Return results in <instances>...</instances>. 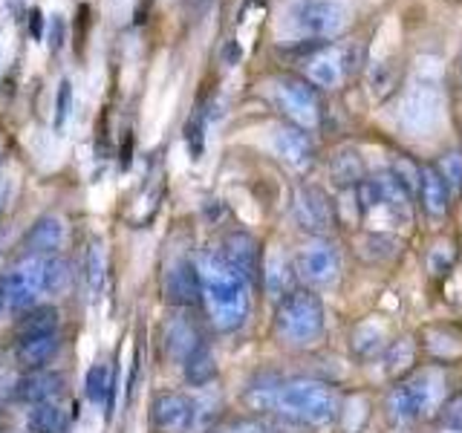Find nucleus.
Masks as SVG:
<instances>
[{"label": "nucleus", "mask_w": 462, "mask_h": 433, "mask_svg": "<svg viewBox=\"0 0 462 433\" xmlns=\"http://www.w3.org/2000/svg\"><path fill=\"white\" fill-rule=\"evenodd\" d=\"M199 283H202V303L211 318V324L220 332H235L245 324L252 307V283L217 252H202L197 260Z\"/></svg>", "instance_id": "1"}, {"label": "nucleus", "mask_w": 462, "mask_h": 433, "mask_svg": "<svg viewBox=\"0 0 462 433\" xmlns=\"http://www.w3.org/2000/svg\"><path fill=\"white\" fill-rule=\"evenodd\" d=\"M269 410L286 419V422L324 428L338 416V399L329 384L315 379L274 382Z\"/></svg>", "instance_id": "2"}, {"label": "nucleus", "mask_w": 462, "mask_h": 433, "mask_svg": "<svg viewBox=\"0 0 462 433\" xmlns=\"http://www.w3.org/2000/svg\"><path fill=\"white\" fill-rule=\"evenodd\" d=\"M327 312L324 303L310 289H292L278 300L274 312V329L283 344L289 346H310L324 336Z\"/></svg>", "instance_id": "3"}, {"label": "nucleus", "mask_w": 462, "mask_h": 433, "mask_svg": "<svg viewBox=\"0 0 462 433\" xmlns=\"http://www.w3.org/2000/svg\"><path fill=\"white\" fill-rule=\"evenodd\" d=\"M445 396V379L439 370H419L411 379H404L399 387L390 390L387 410L390 419L399 425H411L416 419L428 416L433 408H439Z\"/></svg>", "instance_id": "4"}, {"label": "nucleus", "mask_w": 462, "mask_h": 433, "mask_svg": "<svg viewBox=\"0 0 462 433\" xmlns=\"http://www.w3.org/2000/svg\"><path fill=\"white\" fill-rule=\"evenodd\" d=\"M442 110H445L442 87L439 81L430 78H416L399 101V119L416 136H425L430 130H437L442 122Z\"/></svg>", "instance_id": "5"}, {"label": "nucleus", "mask_w": 462, "mask_h": 433, "mask_svg": "<svg viewBox=\"0 0 462 433\" xmlns=\"http://www.w3.org/2000/svg\"><path fill=\"white\" fill-rule=\"evenodd\" d=\"M350 12L341 0H298L286 9V26L300 38H329L346 26Z\"/></svg>", "instance_id": "6"}, {"label": "nucleus", "mask_w": 462, "mask_h": 433, "mask_svg": "<svg viewBox=\"0 0 462 433\" xmlns=\"http://www.w3.org/2000/svg\"><path fill=\"white\" fill-rule=\"evenodd\" d=\"M4 309L21 315L29 307H35V300L41 292H47V257L26 254L18 266H14L4 283Z\"/></svg>", "instance_id": "7"}, {"label": "nucleus", "mask_w": 462, "mask_h": 433, "mask_svg": "<svg viewBox=\"0 0 462 433\" xmlns=\"http://www.w3.org/2000/svg\"><path fill=\"white\" fill-rule=\"evenodd\" d=\"M358 208L367 216L375 211H384L387 216L404 223L411 220V188L399 177H393V173L367 180L358 185Z\"/></svg>", "instance_id": "8"}, {"label": "nucleus", "mask_w": 462, "mask_h": 433, "mask_svg": "<svg viewBox=\"0 0 462 433\" xmlns=\"http://www.w3.org/2000/svg\"><path fill=\"white\" fill-rule=\"evenodd\" d=\"M199 419L197 401L177 390H165L151 401V425L156 433H188Z\"/></svg>", "instance_id": "9"}, {"label": "nucleus", "mask_w": 462, "mask_h": 433, "mask_svg": "<svg viewBox=\"0 0 462 433\" xmlns=\"http://www.w3.org/2000/svg\"><path fill=\"white\" fill-rule=\"evenodd\" d=\"M341 260L336 245L327 240H312L307 245H300L295 254V272L303 283L310 286H329L338 278Z\"/></svg>", "instance_id": "10"}, {"label": "nucleus", "mask_w": 462, "mask_h": 433, "mask_svg": "<svg viewBox=\"0 0 462 433\" xmlns=\"http://www.w3.org/2000/svg\"><path fill=\"white\" fill-rule=\"evenodd\" d=\"M162 292L165 300L173 307H194L202 300V283H199V266L191 257H177L171 260L162 278Z\"/></svg>", "instance_id": "11"}, {"label": "nucleus", "mask_w": 462, "mask_h": 433, "mask_svg": "<svg viewBox=\"0 0 462 433\" xmlns=\"http://www.w3.org/2000/svg\"><path fill=\"white\" fill-rule=\"evenodd\" d=\"M274 101L278 107L300 127H315L321 119V107L318 98L307 84H300L295 78H278L274 81Z\"/></svg>", "instance_id": "12"}, {"label": "nucleus", "mask_w": 462, "mask_h": 433, "mask_svg": "<svg viewBox=\"0 0 462 433\" xmlns=\"http://www.w3.org/2000/svg\"><path fill=\"white\" fill-rule=\"evenodd\" d=\"M292 211H295V220L307 231H312V235H327V231L332 228V223H336L332 202L318 185H300L298 188Z\"/></svg>", "instance_id": "13"}, {"label": "nucleus", "mask_w": 462, "mask_h": 433, "mask_svg": "<svg viewBox=\"0 0 462 433\" xmlns=\"http://www.w3.org/2000/svg\"><path fill=\"white\" fill-rule=\"evenodd\" d=\"M220 254L249 283H254L260 278V272H263V263H260V245L249 231H231V235H226Z\"/></svg>", "instance_id": "14"}, {"label": "nucleus", "mask_w": 462, "mask_h": 433, "mask_svg": "<svg viewBox=\"0 0 462 433\" xmlns=\"http://www.w3.org/2000/svg\"><path fill=\"white\" fill-rule=\"evenodd\" d=\"M64 393V375L52 370H29L23 379L14 382L12 399L21 404H43L55 401Z\"/></svg>", "instance_id": "15"}, {"label": "nucleus", "mask_w": 462, "mask_h": 433, "mask_svg": "<svg viewBox=\"0 0 462 433\" xmlns=\"http://www.w3.org/2000/svg\"><path fill=\"white\" fill-rule=\"evenodd\" d=\"M64 243V223L61 216L55 214H43L32 223V228L26 231L23 237V249L26 254H35V257H52Z\"/></svg>", "instance_id": "16"}, {"label": "nucleus", "mask_w": 462, "mask_h": 433, "mask_svg": "<svg viewBox=\"0 0 462 433\" xmlns=\"http://www.w3.org/2000/svg\"><path fill=\"white\" fill-rule=\"evenodd\" d=\"M272 148H274V153H278L289 168H295V170L310 168V162H312V142H310V136L303 134V130L292 127V124L274 130Z\"/></svg>", "instance_id": "17"}, {"label": "nucleus", "mask_w": 462, "mask_h": 433, "mask_svg": "<svg viewBox=\"0 0 462 433\" xmlns=\"http://www.w3.org/2000/svg\"><path fill=\"white\" fill-rule=\"evenodd\" d=\"M61 350V338L58 332H47V336H35L14 344V361L23 370H43L55 358V353Z\"/></svg>", "instance_id": "18"}, {"label": "nucleus", "mask_w": 462, "mask_h": 433, "mask_svg": "<svg viewBox=\"0 0 462 433\" xmlns=\"http://www.w3.org/2000/svg\"><path fill=\"white\" fill-rule=\"evenodd\" d=\"M84 393L96 408H107V419L113 416V401H116V370L105 361H96V364L87 370L84 379Z\"/></svg>", "instance_id": "19"}, {"label": "nucleus", "mask_w": 462, "mask_h": 433, "mask_svg": "<svg viewBox=\"0 0 462 433\" xmlns=\"http://www.w3.org/2000/svg\"><path fill=\"white\" fill-rule=\"evenodd\" d=\"M47 332H58V309L55 307H29L21 312V318L14 321V344L35 338V336H47Z\"/></svg>", "instance_id": "20"}, {"label": "nucleus", "mask_w": 462, "mask_h": 433, "mask_svg": "<svg viewBox=\"0 0 462 433\" xmlns=\"http://www.w3.org/2000/svg\"><path fill=\"white\" fill-rule=\"evenodd\" d=\"M199 344H202L199 332L188 318H173V321L165 327V346L177 361H185Z\"/></svg>", "instance_id": "21"}, {"label": "nucleus", "mask_w": 462, "mask_h": 433, "mask_svg": "<svg viewBox=\"0 0 462 433\" xmlns=\"http://www.w3.org/2000/svg\"><path fill=\"white\" fill-rule=\"evenodd\" d=\"M419 191H422V202H425V211L433 220H439L448 211V185L439 177L437 168H425L419 170Z\"/></svg>", "instance_id": "22"}, {"label": "nucleus", "mask_w": 462, "mask_h": 433, "mask_svg": "<svg viewBox=\"0 0 462 433\" xmlns=\"http://www.w3.org/2000/svg\"><path fill=\"white\" fill-rule=\"evenodd\" d=\"M295 266L292 260H286L281 252H274L269 260H266V269H263V281H266V289L272 298H283L295 289Z\"/></svg>", "instance_id": "23"}, {"label": "nucleus", "mask_w": 462, "mask_h": 433, "mask_svg": "<svg viewBox=\"0 0 462 433\" xmlns=\"http://www.w3.org/2000/svg\"><path fill=\"white\" fill-rule=\"evenodd\" d=\"M29 433H67V416L58 408V401L32 404L26 413Z\"/></svg>", "instance_id": "24"}, {"label": "nucleus", "mask_w": 462, "mask_h": 433, "mask_svg": "<svg viewBox=\"0 0 462 433\" xmlns=\"http://www.w3.org/2000/svg\"><path fill=\"white\" fill-rule=\"evenodd\" d=\"M182 370H185V382L194 384V387H206L214 375H217V361L208 350V344L202 341L197 350L182 361Z\"/></svg>", "instance_id": "25"}, {"label": "nucleus", "mask_w": 462, "mask_h": 433, "mask_svg": "<svg viewBox=\"0 0 462 433\" xmlns=\"http://www.w3.org/2000/svg\"><path fill=\"white\" fill-rule=\"evenodd\" d=\"M307 72H310V78L318 87H336L341 81V72H344V67H341V52H336V50L318 52L312 61H310Z\"/></svg>", "instance_id": "26"}, {"label": "nucleus", "mask_w": 462, "mask_h": 433, "mask_svg": "<svg viewBox=\"0 0 462 433\" xmlns=\"http://www.w3.org/2000/svg\"><path fill=\"white\" fill-rule=\"evenodd\" d=\"M220 433H292L286 419H274V416H243V419H231L220 428Z\"/></svg>", "instance_id": "27"}, {"label": "nucleus", "mask_w": 462, "mask_h": 433, "mask_svg": "<svg viewBox=\"0 0 462 433\" xmlns=\"http://www.w3.org/2000/svg\"><path fill=\"white\" fill-rule=\"evenodd\" d=\"M329 173H332V180H336V185H353L365 177V162H361V156L353 148H344L332 156Z\"/></svg>", "instance_id": "28"}, {"label": "nucleus", "mask_w": 462, "mask_h": 433, "mask_svg": "<svg viewBox=\"0 0 462 433\" xmlns=\"http://www.w3.org/2000/svg\"><path fill=\"white\" fill-rule=\"evenodd\" d=\"M384 350V329L375 324H361L353 332V355L356 358H373Z\"/></svg>", "instance_id": "29"}, {"label": "nucleus", "mask_w": 462, "mask_h": 433, "mask_svg": "<svg viewBox=\"0 0 462 433\" xmlns=\"http://www.w3.org/2000/svg\"><path fill=\"white\" fill-rule=\"evenodd\" d=\"M84 278H87V292L90 298H98L101 289H105V252H101V243H90L84 260Z\"/></svg>", "instance_id": "30"}, {"label": "nucleus", "mask_w": 462, "mask_h": 433, "mask_svg": "<svg viewBox=\"0 0 462 433\" xmlns=\"http://www.w3.org/2000/svg\"><path fill=\"white\" fill-rule=\"evenodd\" d=\"M370 404H367V399H361V396H350L344 404H338V422H341V428H344V433H358L361 430V425L367 422V410Z\"/></svg>", "instance_id": "31"}, {"label": "nucleus", "mask_w": 462, "mask_h": 433, "mask_svg": "<svg viewBox=\"0 0 462 433\" xmlns=\"http://www.w3.org/2000/svg\"><path fill=\"white\" fill-rule=\"evenodd\" d=\"M72 113V81L64 78L61 84H58V96H55V113H52V124L55 130L61 134V130L67 127V119Z\"/></svg>", "instance_id": "32"}, {"label": "nucleus", "mask_w": 462, "mask_h": 433, "mask_svg": "<svg viewBox=\"0 0 462 433\" xmlns=\"http://www.w3.org/2000/svg\"><path fill=\"white\" fill-rule=\"evenodd\" d=\"M185 142H188L191 159H199L202 148H206V113H197L194 119L185 124Z\"/></svg>", "instance_id": "33"}, {"label": "nucleus", "mask_w": 462, "mask_h": 433, "mask_svg": "<svg viewBox=\"0 0 462 433\" xmlns=\"http://www.w3.org/2000/svg\"><path fill=\"white\" fill-rule=\"evenodd\" d=\"M439 177L445 180L448 188H454V191H459V188H462V156H459V153H448V156L442 159Z\"/></svg>", "instance_id": "34"}, {"label": "nucleus", "mask_w": 462, "mask_h": 433, "mask_svg": "<svg viewBox=\"0 0 462 433\" xmlns=\"http://www.w3.org/2000/svg\"><path fill=\"white\" fill-rule=\"evenodd\" d=\"M411 358H413V346H411V341H399V344H393L387 350V373H399V370H404L411 364Z\"/></svg>", "instance_id": "35"}, {"label": "nucleus", "mask_w": 462, "mask_h": 433, "mask_svg": "<svg viewBox=\"0 0 462 433\" xmlns=\"http://www.w3.org/2000/svg\"><path fill=\"white\" fill-rule=\"evenodd\" d=\"M61 43H64V21H61V14H52V23H50V50L58 52V50H61Z\"/></svg>", "instance_id": "36"}, {"label": "nucleus", "mask_w": 462, "mask_h": 433, "mask_svg": "<svg viewBox=\"0 0 462 433\" xmlns=\"http://www.w3.org/2000/svg\"><path fill=\"white\" fill-rule=\"evenodd\" d=\"M442 249H445V245H439V249H433L430 257H428L430 269L437 272V274H445V272H448V263H451V257H454L451 252H445V254H442Z\"/></svg>", "instance_id": "37"}, {"label": "nucleus", "mask_w": 462, "mask_h": 433, "mask_svg": "<svg viewBox=\"0 0 462 433\" xmlns=\"http://www.w3.org/2000/svg\"><path fill=\"white\" fill-rule=\"evenodd\" d=\"M29 21H32V38L41 41V38H43V32H41V23H43L41 9H32V14H29Z\"/></svg>", "instance_id": "38"}, {"label": "nucleus", "mask_w": 462, "mask_h": 433, "mask_svg": "<svg viewBox=\"0 0 462 433\" xmlns=\"http://www.w3.org/2000/svg\"><path fill=\"white\" fill-rule=\"evenodd\" d=\"M6 202H9V180L4 177V173H0V214H4Z\"/></svg>", "instance_id": "39"}, {"label": "nucleus", "mask_w": 462, "mask_h": 433, "mask_svg": "<svg viewBox=\"0 0 462 433\" xmlns=\"http://www.w3.org/2000/svg\"><path fill=\"white\" fill-rule=\"evenodd\" d=\"M459 81H462V52H459Z\"/></svg>", "instance_id": "40"}, {"label": "nucleus", "mask_w": 462, "mask_h": 433, "mask_svg": "<svg viewBox=\"0 0 462 433\" xmlns=\"http://www.w3.org/2000/svg\"><path fill=\"white\" fill-rule=\"evenodd\" d=\"M0 309H4V289H0Z\"/></svg>", "instance_id": "41"}]
</instances>
